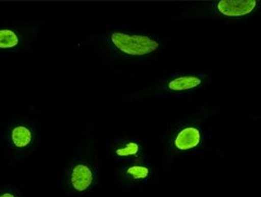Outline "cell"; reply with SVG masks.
Segmentation results:
<instances>
[{
    "label": "cell",
    "mask_w": 261,
    "mask_h": 197,
    "mask_svg": "<svg viewBox=\"0 0 261 197\" xmlns=\"http://www.w3.org/2000/svg\"><path fill=\"white\" fill-rule=\"evenodd\" d=\"M112 46L126 56H145L159 50L156 40L148 35L114 32L110 36Z\"/></svg>",
    "instance_id": "obj_1"
},
{
    "label": "cell",
    "mask_w": 261,
    "mask_h": 197,
    "mask_svg": "<svg viewBox=\"0 0 261 197\" xmlns=\"http://www.w3.org/2000/svg\"><path fill=\"white\" fill-rule=\"evenodd\" d=\"M259 3L255 0H222L217 3L216 11L226 18H244L256 12Z\"/></svg>",
    "instance_id": "obj_2"
},
{
    "label": "cell",
    "mask_w": 261,
    "mask_h": 197,
    "mask_svg": "<svg viewBox=\"0 0 261 197\" xmlns=\"http://www.w3.org/2000/svg\"><path fill=\"white\" fill-rule=\"evenodd\" d=\"M95 182V173L88 163H75L69 174V184L74 192L84 193L93 186Z\"/></svg>",
    "instance_id": "obj_3"
},
{
    "label": "cell",
    "mask_w": 261,
    "mask_h": 197,
    "mask_svg": "<svg viewBox=\"0 0 261 197\" xmlns=\"http://www.w3.org/2000/svg\"><path fill=\"white\" fill-rule=\"evenodd\" d=\"M201 142V132L195 126H187L182 128L176 135L174 139V146L180 151L191 150L200 145Z\"/></svg>",
    "instance_id": "obj_4"
},
{
    "label": "cell",
    "mask_w": 261,
    "mask_h": 197,
    "mask_svg": "<svg viewBox=\"0 0 261 197\" xmlns=\"http://www.w3.org/2000/svg\"><path fill=\"white\" fill-rule=\"evenodd\" d=\"M202 78L196 75H188V76H180L176 77L167 82L166 88L168 91L172 92H178V91H187L195 89L202 85Z\"/></svg>",
    "instance_id": "obj_5"
},
{
    "label": "cell",
    "mask_w": 261,
    "mask_h": 197,
    "mask_svg": "<svg viewBox=\"0 0 261 197\" xmlns=\"http://www.w3.org/2000/svg\"><path fill=\"white\" fill-rule=\"evenodd\" d=\"M10 140L13 147L24 149L32 143L33 133L25 125H17L10 132Z\"/></svg>",
    "instance_id": "obj_6"
},
{
    "label": "cell",
    "mask_w": 261,
    "mask_h": 197,
    "mask_svg": "<svg viewBox=\"0 0 261 197\" xmlns=\"http://www.w3.org/2000/svg\"><path fill=\"white\" fill-rule=\"evenodd\" d=\"M125 176L133 181H144L150 178L151 170L148 165L144 164H133L128 166L124 171Z\"/></svg>",
    "instance_id": "obj_7"
},
{
    "label": "cell",
    "mask_w": 261,
    "mask_h": 197,
    "mask_svg": "<svg viewBox=\"0 0 261 197\" xmlns=\"http://www.w3.org/2000/svg\"><path fill=\"white\" fill-rule=\"evenodd\" d=\"M20 43V37L12 30H0V50H11L17 47Z\"/></svg>",
    "instance_id": "obj_8"
},
{
    "label": "cell",
    "mask_w": 261,
    "mask_h": 197,
    "mask_svg": "<svg viewBox=\"0 0 261 197\" xmlns=\"http://www.w3.org/2000/svg\"><path fill=\"white\" fill-rule=\"evenodd\" d=\"M140 153H141L140 143H138L136 141L125 142L124 146H120V147L116 148V150H115V155H116L117 157H122V158L136 157Z\"/></svg>",
    "instance_id": "obj_9"
},
{
    "label": "cell",
    "mask_w": 261,
    "mask_h": 197,
    "mask_svg": "<svg viewBox=\"0 0 261 197\" xmlns=\"http://www.w3.org/2000/svg\"><path fill=\"white\" fill-rule=\"evenodd\" d=\"M0 197H15V195L12 193H4L0 195Z\"/></svg>",
    "instance_id": "obj_10"
}]
</instances>
